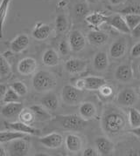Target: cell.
<instances>
[{"label": "cell", "mask_w": 140, "mask_h": 156, "mask_svg": "<svg viewBox=\"0 0 140 156\" xmlns=\"http://www.w3.org/2000/svg\"><path fill=\"white\" fill-rule=\"evenodd\" d=\"M131 133L133 135H135L136 137H138V139H140V126H138V127H135V128H131Z\"/></svg>", "instance_id": "bcb514c9"}, {"label": "cell", "mask_w": 140, "mask_h": 156, "mask_svg": "<svg viewBox=\"0 0 140 156\" xmlns=\"http://www.w3.org/2000/svg\"><path fill=\"white\" fill-rule=\"evenodd\" d=\"M20 96L17 94L12 87L8 88L6 94L2 98V101L6 104V103H13V102H19Z\"/></svg>", "instance_id": "d6a6232c"}, {"label": "cell", "mask_w": 140, "mask_h": 156, "mask_svg": "<svg viewBox=\"0 0 140 156\" xmlns=\"http://www.w3.org/2000/svg\"><path fill=\"white\" fill-rule=\"evenodd\" d=\"M107 23L111 27H113L114 29L117 30L118 31H120L122 33L129 34V33L131 32V30L128 26L124 17L120 15V14H115L113 16L108 17Z\"/></svg>", "instance_id": "9c48e42d"}, {"label": "cell", "mask_w": 140, "mask_h": 156, "mask_svg": "<svg viewBox=\"0 0 140 156\" xmlns=\"http://www.w3.org/2000/svg\"><path fill=\"white\" fill-rule=\"evenodd\" d=\"M139 90H140V86H139Z\"/></svg>", "instance_id": "f5cc1de1"}, {"label": "cell", "mask_w": 140, "mask_h": 156, "mask_svg": "<svg viewBox=\"0 0 140 156\" xmlns=\"http://www.w3.org/2000/svg\"><path fill=\"white\" fill-rule=\"evenodd\" d=\"M8 152L10 155L25 156L28 154L30 150V143L24 138L18 139L9 142Z\"/></svg>", "instance_id": "5b68a950"}, {"label": "cell", "mask_w": 140, "mask_h": 156, "mask_svg": "<svg viewBox=\"0 0 140 156\" xmlns=\"http://www.w3.org/2000/svg\"><path fill=\"white\" fill-rule=\"evenodd\" d=\"M84 80H85V83H86V90H89V91L99 90L103 85L107 84V82L103 78L96 77V76L85 77Z\"/></svg>", "instance_id": "484cf974"}, {"label": "cell", "mask_w": 140, "mask_h": 156, "mask_svg": "<svg viewBox=\"0 0 140 156\" xmlns=\"http://www.w3.org/2000/svg\"><path fill=\"white\" fill-rule=\"evenodd\" d=\"M68 1L67 0H61L59 3H58V6L59 8H64L65 6H67L68 5Z\"/></svg>", "instance_id": "c3c4849f"}, {"label": "cell", "mask_w": 140, "mask_h": 156, "mask_svg": "<svg viewBox=\"0 0 140 156\" xmlns=\"http://www.w3.org/2000/svg\"><path fill=\"white\" fill-rule=\"evenodd\" d=\"M12 73V68L11 66L8 62L7 58L4 56L3 54L1 55L0 58V75H1V79H5L7 78Z\"/></svg>", "instance_id": "4dcf8cb0"}, {"label": "cell", "mask_w": 140, "mask_h": 156, "mask_svg": "<svg viewBox=\"0 0 140 156\" xmlns=\"http://www.w3.org/2000/svg\"><path fill=\"white\" fill-rule=\"evenodd\" d=\"M56 118V120L62 127L69 131H82L88 126V120L77 114L60 115Z\"/></svg>", "instance_id": "3957f363"}, {"label": "cell", "mask_w": 140, "mask_h": 156, "mask_svg": "<svg viewBox=\"0 0 140 156\" xmlns=\"http://www.w3.org/2000/svg\"><path fill=\"white\" fill-rule=\"evenodd\" d=\"M38 68V64L35 58L27 57L22 58L18 64V71L22 75L34 74Z\"/></svg>", "instance_id": "ba28073f"}, {"label": "cell", "mask_w": 140, "mask_h": 156, "mask_svg": "<svg viewBox=\"0 0 140 156\" xmlns=\"http://www.w3.org/2000/svg\"><path fill=\"white\" fill-rule=\"evenodd\" d=\"M6 125L8 128L12 129V130H15V131L21 132L26 134H31V135H35V136H39L40 132L39 129L35 128L32 126V125H28L26 124L22 121H15V122H8L6 123Z\"/></svg>", "instance_id": "9a60e30c"}, {"label": "cell", "mask_w": 140, "mask_h": 156, "mask_svg": "<svg viewBox=\"0 0 140 156\" xmlns=\"http://www.w3.org/2000/svg\"><path fill=\"white\" fill-rule=\"evenodd\" d=\"M138 100V95L133 89L125 88L122 90L116 97V102L123 106H133Z\"/></svg>", "instance_id": "30bf717a"}, {"label": "cell", "mask_w": 140, "mask_h": 156, "mask_svg": "<svg viewBox=\"0 0 140 156\" xmlns=\"http://www.w3.org/2000/svg\"><path fill=\"white\" fill-rule=\"evenodd\" d=\"M88 2H89V3H91V4H94V3H97L99 0H87Z\"/></svg>", "instance_id": "f907efd6"}, {"label": "cell", "mask_w": 140, "mask_h": 156, "mask_svg": "<svg viewBox=\"0 0 140 156\" xmlns=\"http://www.w3.org/2000/svg\"><path fill=\"white\" fill-rule=\"evenodd\" d=\"M127 124L126 116L116 106H108L104 109L102 117V127L108 134L116 135L123 132Z\"/></svg>", "instance_id": "6da1fadb"}, {"label": "cell", "mask_w": 140, "mask_h": 156, "mask_svg": "<svg viewBox=\"0 0 140 156\" xmlns=\"http://www.w3.org/2000/svg\"><path fill=\"white\" fill-rule=\"evenodd\" d=\"M51 34V27L48 25L39 22L37 23L32 31V36L36 40H45Z\"/></svg>", "instance_id": "d6986e66"}, {"label": "cell", "mask_w": 140, "mask_h": 156, "mask_svg": "<svg viewBox=\"0 0 140 156\" xmlns=\"http://www.w3.org/2000/svg\"><path fill=\"white\" fill-rule=\"evenodd\" d=\"M88 63L86 60L76 58H68L65 62V70L70 74H79L86 71Z\"/></svg>", "instance_id": "52a82bcc"}, {"label": "cell", "mask_w": 140, "mask_h": 156, "mask_svg": "<svg viewBox=\"0 0 140 156\" xmlns=\"http://www.w3.org/2000/svg\"><path fill=\"white\" fill-rule=\"evenodd\" d=\"M131 33L133 37H140V23L134 28Z\"/></svg>", "instance_id": "ee69618b"}, {"label": "cell", "mask_w": 140, "mask_h": 156, "mask_svg": "<svg viewBox=\"0 0 140 156\" xmlns=\"http://www.w3.org/2000/svg\"><path fill=\"white\" fill-rule=\"evenodd\" d=\"M120 13L125 14H140V5H132L122 9Z\"/></svg>", "instance_id": "8d00e7d4"}, {"label": "cell", "mask_w": 140, "mask_h": 156, "mask_svg": "<svg viewBox=\"0 0 140 156\" xmlns=\"http://www.w3.org/2000/svg\"><path fill=\"white\" fill-rule=\"evenodd\" d=\"M89 12V7L84 3H79L75 6V13L78 18L86 17Z\"/></svg>", "instance_id": "d590c367"}, {"label": "cell", "mask_w": 140, "mask_h": 156, "mask_svg": "<svg viewBox=\"0 0 140 156\" xmlns=\"http://www.w3.org/2000/svg\"><path fill=\"white\" fill-rule=\"evenodd\" d=\"M93 66L96 71H105L109 66V58L105 51H98L93 58Z\"/></svg>", "instance_id": "7402d4cb"}, {"label": "cell", "mask_w": 140, "mask_h": 156, "mask_svg": "<svg viewBox=\"0 0 140 156\" xmlns=\"http://www.w3.org/2000/svg\"><path fill=\"white\" fill-rule=\"evenodd\" d=\"M24 109V106L20 102L6 103L1 108V115L7 119L19 117V113Z\"/></svg>", "instance_id": "4fadbf2b"}, {"label": "cell", "mask_w": 140, "mask_h": 156, "mask_svg": "<svg viewBox=\"0 0 140 156\" xmlns=\"http://www.w3.org/2000/svg\"><path fill=\"white\" fill-rule=\"evenodd\" d=\"M107 19H108L107 16H105L102 12H97L89 13L85 17V20L87 21V23L95 28L101 26L103 23H107Z\"/></svg>", "instance_id": "cb8c5ba5"}, {"label": "cell", "mask_w": 140, "mask_h": 156, "mask_svg": "<svg viewBox=\"0 0 140 156\" xmlns=\"http://www.w3.org/2000/svg\"><path fill=\"white\" fill-rule=\"evenodd\" d=\"M31 109L35 115V119L36 121H40L44 122L50 120L52 118V115L49 112V110L46 109L44 106L42 105H33L31 106Z\"/></svg>", "instance_id": "d4e9b609"}, {"label": "cell", "mask_w": 140, "mask_h": 156, "mask_svg": "<svg viewBox=\"0 0 140 156\" xmlns=\"http://www.w3.org/2000/svg\"><path fill=\"white\" fill-rule=\"evenodd\" d=\"M138 73H139V74H140V63H139V65H138Z\"/></svg>", "instance_id": "816d5d0a"}, {"label": "cell", "mask_w": 140, "mask_h": 156, "mask_svg": "<svg viewBox=\"0 0 140 156\" xmlns=\"http://www.w3.org/2000/svg\"><path fill=\"white\" fill-rule=\"evenodd\" d=\"M58 48H59V52L61 55H63V56H67L69 53L70 51H71L69 43L67 42L66 40L61 41V43L59 44V47Z\"/></svg>", "instance_id": "f35d334b"}, {"label": "cell", "mask_w": 140, "mask_h": 156, "mask_svg": "<svg viewBox=\"0 0 140 156\" xmlns=\"http://www.w3.org/2000/svg\"><path fill=\"white\" fill-rule=\"evenodd\" d=\"M32 85L36 92L46 93L56 87L57 79L50 72L42 70L34 73L32 77Z\"/></svg>", "instance_id": "7a4b0ae2"}, {"label": "cell", "mask_w": 140, "mask_h": 156, "mask_svg": "<svg viewBox=\"0 0 140 156\" xmlns=\"http://www.w3.org/2000/svg\"><path fill=\"white\" fill-rule=\"evenodd\" d=\"M99 92L102 96L105 97V98H109L113 95V88L108 84H105L99 89Z\"/></svg>", "instance_id": "ab89813d"}, {"label": "cell", "mask_w": 140, "mask_h": 156, "mask_svg": "<svg viewBox=\"0 0 140 156\" xmlns=\"http://www.w3.org/2000/svg\"><path fill=\"white\" fill-rule=\"evenodd\" d=\"M123 17L131 31L140 23V14H125Z\"/></svg>", "instance_id": "836d02e7"}, {"label": "cell", "mask_w": 140, "mask_h": 156, "mask_svg": "<svg viewBox=\"0 0 140 156\" xmlns=\"http://www.w3.org/2000/svg\"><path fill=\"white\" fill-rule=\"evenodd\" d=\"M8 88L9 87H8L7 86H6V85H4V84H2V85L0 86V94H1V97H2V98L5 96V94H6Z\"/></svg>", "instance_id": "f6af8a7d"}, {"label": "cell", "mask_w": 140, "mask_h": 156, "mask_svg": "<svg viewBox=\"0 0 140 156\" xmlns=\"http://www.w3.org/2000/svg\"><path fill=\"white\" fill-rule=\"evenodd\" d=\"M109 1L112 5H122L124 2H126V0H109Z\"/></svg>", "instance_id": "7dc6e473"}, {"label": "cell", "mask_w": 140, "mask_h": 156, "mask_svg": "<svg viewBox=\"0 0 140 156\" xmlns=\"http://www.w3.org/2000/svg\"><path fill=\"white\" fill-rule=\"evenodd\" d=\"M40 103L49 111H55L59 106L57 96L53 94H47L45 95L40 100Z\"/></svg>", "instance_id": "83f0119b"}, {"label": "cell", "mask_w": 140, "mask_h": 156, "mask_svg": "<svg viewBox=\"0 0 140 156\" xmlns=\"http://www.w3.org/2000/svg\"><path fill=\"white\" fill-rule=\"evenodd\" d=\"M10 87L13 88V90L19 94L20 97L21 96H25L27 94V92H28V89H27V87L26 86V84L22 81L14 82V83L10 85Z\"/></svg>", "instance_id": "e575fe53"}, {"label": "cell", "mask_w": 140, "mask_h": 156, "mask_svg": "<svg viewBox=\"0 0 140 156\" xmlns=\"http://www.w3.org/2000/svg\"><path fill=\"white\" fill-rule=\"evenodd\" d=\"M128 121L131 128L140 126V112L136 108H130L128 113Z\"/></svg>", "instance_id": "f546056e"}, {"label": "cell", "mask_w": 140, "mask_h": 156, "mask_svg": "<svg viewBox=\"0 0 140 156\" xmlns=\"http://www.w3.org/2000/svg\"><path fill=\"white\" fill-rule=\"evenodd\" d=\"M61 99L67 105L75 106L80 104L83 99V91L77 89L75 86L66 85L61 90Z\"/></svg>", "instance_id": "277c9868"}, {"label": "cell", "mask_w": 140, "mask_h": 156, "mask_svg": "<svg viewBox=\"0 0 140 156\" xmlns=\"http://www.w3.org/2000/svg\"><path fill=\"white\" fill-rule=\"evenodd\" d=\"M11 0H2L1 2V20H2V26L5 25V20L7 15V11L9 8Z\"/></svg>", "instance_id": "74e56055"}, {"label": "cell", "mask_w": 140, "mask_h": 156, "mask_svg": "<svg viewBox=\"0 0 140 156\" xmlns=\"http://www.w3.org/2000/svg\"><path fill=\"white\" fill-rule=\"evenodd\" d=\"M115 78L121 82H129L133 79V71L130 64H123L115 71Z\"/></svg>", "instance_id": "ac0fdd59"}, {"label": "cell", "mask_w": 140, "mask_h": 156, "mask_svg": "<svg viewBox=\"0 0 140 156\" xmlns=\"http://www.w3.org/2000/svg\"><path fill=\"white\" fill-rule=\"evenodd\" d=\"M131 56L132 58H139L140 57V42H138L132 46L131 50Z\"/></svg>", "instance_id": "60d3db41"}, {"label": "cell", "mask_w": 140, "mask_h": 156, "mask_svg": "<svg viewBox=\"0 0 140 156\" xmlns=\"http://www.w3.org/2000/svg\"><path fill=\"white\" fill-rule=\"evenodd\" d=\"M127 42L124 38H119L114 41L109 47V55L112 58H120L126 53Z\"/></svg>", "instance_id": "2e32d148"}, {"label": "cell", "mask_w": 140, "mask_h": 156, "mask_svg": "<svg viewBox=\"0 0 140 156\" xmlns=\"http://www.w3.org/2000/svg\"><path fill=\"white\" fill-rule=\"evenodd\" d=\"M39 141L42 144V146H44L47 148L56 149L63 145L65 139L59 133H51L49 134L45 135L43 137L39 138Z\"/></svg>", "instance_id": "8992f818"}, {"label": "cell", "mask_w": 140, "mask_h": 156, "mask_svg": "<svg viewBox=\"0 0 140 156\" xmlns=\"http://www.w3.org/2000/svg\"><path fill=\"white\" fill-rule=\"evenodd\" d=\"M83 155L85 156H97L99 155V153L97 150L93 147H87L83 151Z\"/></svg>", "instance_id": "7bdbcfd3"}, {"label": "cell", "mask_w": 140, "mask_h": 156, "mask_svg": "<svg viewBox=\"0 0 140 156\" xmlns=\"http://www.w3.org/2000/svg\"><path fill=\"white\" fill-rule=\"evenodd\" d=\"M68 43H69L71 51H81L86 46V38L81 31L75 30L70 33Z\"/></svg>", "instance_id": "8fae6325"}, {"label": "cell", "mask_w": 140, "mask_h": 156, "mask_svg": "<svg viewBox=\"0 0 140 156\" xmlns=\"http://www.w3.org/2000/svg\"><path fill=\"white\" fill-rule=\"evenodd\" d=\"M26 136V133H21L19 131H2L0 133V142L1 144L6 143V142H11L13 140L22 139Z\"/></svg>", "instance_id": "4316f807"}, {"label": "cell", "mask_w": 140, "mask_h": 156, "mask_svg": "<svg viewBox=\"0 0 140 156\" xmlns=\"http://www.w3.org/2000/svg\"><path fill=\"white\" fill-rule=\"evenodd\" d=\"M95 145L97 152L99 153V155H109L114 151V143L109 139L104 136L96 138Z\"/></svg>", "instance_id": "7c38bea8"}, {"label": "cell", "mask_w": 140, "mask_h": 156, "mask_svg": "<svg viewBox=\"0 0 140 156\" xmlns=\"http://www.w3.org/2000/svg\"><path fill=\"white\" fill-rule=\"evenodd\" d=\"M8 154H7V149H5L3 144L1 145V147H0V156H6Z\"/></svg>", "instance_id": "681fc988"}, {"label": "cell", "mask_w": 140, "mask_h": 156, "mask_svg": "<svg viewBox=\"0 0 140 156\" xmlns=\"http://www.w3.org/2000/svg\"><path fill=\"white\" fill-rule=\"evenodd\" d=\"M68 19L67 17L64 14H60L58 15L55 19V27H56V31L59 33H62L65 32L66 30L68 29Z\"/></svg>", "instance_id": "1f68e13d"}, {"label": "cell", "mask_w": 140, "mask_h": 156, "mask_svg": "<svg viewBox=\"0 0 140 156\" xmlns=\"http://www.w3.org/2000/svg\"><path fill=\"white\" fill-rule=\"evenodd\" d=\"M79 113L86 120L94 119L96 115V107L91 102H83L79 106Z\"/></svg>", "instance_id": "44dd1931"}, {"label": "cell", "mask_w": 140, "mask_h": 156, "mask_svg": "<svg viewBox=\"0 0 140 156\" xmlns=\"http://www.w3.org/2000/svg\"><path fill=\"white\" fill-rule=\"evenodd\" d=\"M87 38L89 44L98 46L104 44L108 41L109 35L102 31H91L88 33Z\"/></svg>", "instance_id": "ffe728a7"}, {"label": "cell", "mask_w": 140, "mask_h": 156, "mask_svg": "<svg viewBox=\"0 0 140 156\" xmlns=\"http://www.w3.org/2000/svg\"><path fill=\"white\" fill-rule=\"evenodd\" d=\"M74 86H75L77 89L81 90V91H84V90H86V83H85V80H84V78H83V79H79V80H76L75 84H74Z\"/></svg>", "instance_id": "b9f144b4"}, {"label": "cell", "mask_w": 140, "mask_h": 156, "mask_svg": "<svg viewBox=\"0 0 140 156\" xmlns=\"http://www.w3.org/2000/svg\"><path fill=\"white\" fill-rule=\"evenodd\" d=\"M60 61V57L56 51L54 49H47L44 51L42 55V62L45 66L48 67L56 66Z\"/></svg>", "instance_id": "603a6c76"}, {"label": "cell", "mask_w": 140, "mask_h": 156, "mask_svg": "<svg viewBox=\"0 0 140 156\" xmlns=\"http://www.w3.org/2000/svg\"><path fill=\"white\" fill-rule=\"evenodd\" d=\"M65 147L70 153H78L83 147V139L75 133H69L65 138Z\"/></svg>", "instance_id": "e0dca14e"}, {"label": "cell", "mask_w": 140, "mask_h": 156, "mask_svg": "<svg viewBox=\"0 0 140 156\" xmlns=\"http://www.w3.org/2000/svg\"><path fill=\"white\" fill-rule=\"evenodd\" d=\"M18 119L26 123V124H28V125H32V123L36 120L35 119V115L32 112V110L30 108H26V107H24V109L21 111V112L19 113V117Z\"/></svg>", "instance_id": "f1b7e54d"}, {"label": "cell", "mask_w": 140, "mask_h": 156, "mask_svg": "<svg viewBox=\"0 0 140 156\" xmlns=\"http://www.w3.org/2000/svg\"><path fill=\"white\" fill-rule=\"evenodd\" d=\"M30 44V38L29 37L25 34H19L18 36L13 38L11 42V50L13 51L14 53H20L22 51L26 50V48L28 47V45Z\"/></svg>", "instance_id": "5bb4252c"}]
</instances>
